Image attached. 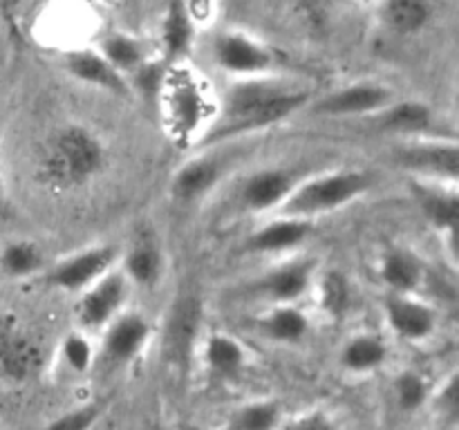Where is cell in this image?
<instances>
[{
    "label": "cell",
    "instance_id": "obj_1",
    "mask_svg": "<svg viewBox=\"0 0 459 430\" xmlns=\"http://www.w3.org/2000/svg\"><path fill=\"white\" fill-rule=\"evenodd\" d=\"M307 101L309 92L305 90L290 88L276 81L251 79L231 90L224 108V121L213 125L206 134V142H220L224 137H238L281 124Z\"/></svg>",
    "mask_w": 459,
    "mask_h": 430
},
{
    "label": "cell",
    "instance_id": "obj_2",
    "mask_svg": "<svg viewBox=\"0 0 459 430\" xmlns=\"http://www.w3.org/2000/svg\"><path fill=\"white\" fill-rule=\"evenodd\" d=\"M103 146L83 125H63L48 139L39 159V175L54 188L90 182L101 170Z\"/></svg>",
    "mask_w": 459,
    "mask_h": 430
},
{
    "label": "cell",
    "instance_id": "obj_3",
    "mask_svg": "<svg viewBox=\"0 0 459 430\" xmlns=\"http://www.w3.org/2000/svg\"><path fill=\"white\" fill-rule=\"evenodd\" d=\"M372 177L363 170H336L300 182L282 204V213L290 218L312 219L314 215L336 211L350 204L370 188Z\"/></svg>",
    "mask_w": 459,
    "mask_h": 430
},
{
    "label": "cell",
    "instance_id": "obj_4",
    "mask_svg": "<svg viewBox=\"0 0 459 430\" xmlns=\"http://www.w3.org/2000/svg\"><path fill=\"white\" fill-rule=\"evenodd\" d=\"M117 260V249L110 245L92 246V249L79 251L67 260L58 262L49 271V282L58 289L65 291H85L94 282L101 280L112 269Z\"/></svg>",
    "mask_w": 459,
    "mask_h": 430
},
{
    "label": "cell",
    "instance_id": "obj_5",
    "mask_svg": "<svg viewBox=\"0 0 459 430\" xmlns=\"http://www.w3.org/2000/svg\"><path fill=\"white\" fill-rule=\"evenodd\" d=\"M81 294H83L79 300L81 325L88 330H99V327H108L119 316L121 305L128 296V280L124 273L108 271L101 280Z\"/></svg>",
    "mask_w": 459,
    "mask_h": 430
},
{
    "label": "cell",
    "instance_id": "obj_6",
    "mask_svg": "<svg viewBox=\"0 0 459 430\" xmlns=\"http://www.w3.org/2000/svg\"><path fill=\"white\" fill-rule=\"evenodd\" d=\"M390 103L393 92L385 85L354 83L314 103L312 112L318 116H363L385 110Z\"/></svg>",
    "mask_w": 459,
    "mask_h": 430
},
{
    "label": "cell",
    "instance_id": "obj_7",
    "mask_svg": "<svg viewBox=\"0 0 459 430\" xmlns=\"http://www.w3.org/2000/svg\"><path fill=\"white\" fill-rule=\"evenodd\" d=\"M299 184V175L287 168L258 170L242 186V204H245V209L255 211V213L282 209V204L290 200V195Z\"/></svg>",
    "mask_w": 459,
    "mask_h": 430
},
{
    "label": "cell",
    "instance_id": "obj_8",
    "mask_svg": "<svg viewBox=\"0 0 459 430\" xmlns=\"http://www.w3.org/2000/svg\"><path fill=\"white\" fill-rule=\"evenodd\" d=\"M215 61L233 74H263L273 56L267 47L242 34H222L215 40Z\"/></svg>",
    "mask_w": 459,
    "mask_h": 430
},
{
    "label": "cell",
    "instance_id": "obj_9",
    "mask_svg": "<svg viewBox=\"0 0 459 430\" xmlns=\"http://www.w3.org/2000/svg\"><path fill=\"white\" fill-rule=\"evenodd\" d=\"M403 168L417 175L455 182L459 175V150L455 143H421L403 148L397 155Z\"/></svg>",
    "mask_w": 459,
    "mask_h": 430
},
{
    "label": "cell",
    "instance_id": "obj_10",
    "mask_svg": "<svg viewBox=\"0 0 459 430\" xmlns=\"http://www.w3.org/2000/svg\"><path fill=\"white\" fill-rule=\"evenodd\" d=\"M40 348L12 321H0V370L13 381H25L39 370Z\"/></svg>",
    "mask_w": 459,
    "mask_h": 430
},
{
    "label": "cell",
    "instance_id": "obj_11",
    "mask_svg": "<svg viewBox=\"0 0 459 430\" xmlns=\"http://www.w3.org/2000/svg\"><path fill=\"white\" fill-rule=\"evenodd\" d=\"M385 312L390 327L406 340H421L435 330L433 309L406 294L393 296L385 303Z\"/></svg>",
    "mask_w": 459,
    "mask_h": 430
},
{
    "label": "cell",
    "instance_id": "obj_12",
    "mask_svg": "<svg viewBox=\"0 0 459 430\" xmlns=\"http://www.w3.org/2000/svg\"><path fill=\"white\" fill-rule=\"evenodd\" d=\"M151 336V325L139 314H119L115 321L108 325L103 348L112 361H128L134 354L142 352Z\"/></svg>",
    "mask_w": 459,
    "mask_h": 430
},
{
    "label": "cell",
    "instance_id": "obj_13",
    "mask_svg": "<svg viewBox=\"0 0 459 430\" xmlns=\"http://www.w3.org/2000/svg\"><path fill=\"white\" fill-rule=\"evenodd\" d=\"M169 106H166V116L178 139H186L193 130L204 128L202 116H204V99L193 81H182L175 85L173 92H169Z\"/></svg>",
    "mask_w": 459,
    "mask_h": 430
},
{
    "label": "cell",
    "instance_id": "obj_14",
    "mask_svg": "<svg viewBox=\"0 0 459 430\" xmlns=\"http://www.w3.org/2000/svg\"><path fill=\"white\" fill-rule=\"evenodd\" d=\"M312 231V219L290 218V215H285V218L273 219L267 227L258 228V231L249 237L247 246H249L251 251H258V254H273V251L294 249V246L303 245Z\"/></svg>",
    "mask_w": 459,
    "mask_h": 430
},
{
    "label": "cell",
    "instance_id": "obj_15",
    "mask_svg": "<svg viewBox=\"0 0 459 430\" xmlns=\"http://www.w3.org/2000/svg\"><path fill=\"white\" fill-rule=\"evenodd\" d=\"M67 70L74 79L83 81V83L97 85V88L108 90L112 94H128V83L121 76V72H117L101 54L90 52H72L67 56Z\"/></svg>",
    "mask_w": 459,
    "mask_h": 430
},
{
    "label": "cell",
    "instance_id": "obj_16",
    "mask_svg": "<svg viewBox=\"0 0 459 430\" xmlns=\"http://www.w3.org/2000/svg\"><path fill=\"white\" fill-rule=\"evenodd\" d=\"M309 282H312L309 264L296 262L273 269L255 287L260 294L269 296L276 303H290V300L300 298L309 289Z\"/></svg>",
    "mask_w": 459,
    "mask_h": 430
},
{
    "label": "cell",
    "instance_id": "obj_17",
    "mask_svg": "<svg viewBox=\"0 0 459 430\" xmlns=\"http://www.w3.org/2000/svg\"><path fill=\"white\" fill-rule=\"evenodd\" d=\"M220 179V164L215 159H193L184 164L173 177V193L184 202H191L209 193Z\"/></svg>",
    "mask_w": 459,
    "mask_h": 430
},
{
    "label": "cell",
    "instance_id": "obj_18",
    "mask_svg": "<svg viewBox=\"0 0 459 430\" xmlns=\"http://www.w3.org/2000/svg\"><path fill=\"white\" fill-rule=\"evenodd\" d=\"M433 121L430 108L420 101H402L390 103L385 110L379 115V128L388 130V133L399 134H415L424 133Z\"/></svg>",
    "mask_w": 459,
    "mask_h": 430
},
{
    "label": "cell",
    "instance_id": "obj_19",
    "mask_svg": "<svg viewBox=\"0 0 459 430\" xmlns=\"http://www.w3.org/2000/svg\"><path fill=\"white\" fill-rule=\"evenodd\" d=\"M417 200L430 224H435L439 231H448L451 236H455L459 219V200L455 193H446L444 188L417 186Z\"/></svg>",
    "mask_w": 459,
    "mask_h": 430
},
{
    "label": "cell",
    "instance_id": "obj_20",
    "mask_svg": "<svg viewBox=\"0 0 459 430\" xmlns=\"http://www.w3.org/2000/svg\"><path fill=\"white\" fill-rule=\"evenodd\" d=\"M381 276L397 294H411L424 278L421 264L406 251H390L381 262Z\"/></svg>",
    "mask_w": 459,
    "mask_h": 430
},
{
    "label": "cell",
    "instance_id": "obj_21",
    "mask_svg": "<svg viewBox=\"0 0 459 430\" xmlns=\"http://www.w3.org/2000/svg\"><path fill=\"white\" fill-rule=\"evenodd\" d=\"M385 357H388V348H385L384 340L377 339V336L363 334L345 345L343 354H341V361H343V366L348 370L366 372L379 367L385 361Z\"/></svg>",
    "mask_w": 459,
    "mask_h": 430
},
{
    "label": "cell",
    "instance_id": "obj_22",
    "mask_svg": "<svg viewBox=\"0 0 459 430\" xmlns=\"http://www.w3.org/2000/svg\"><path fill=\"white\" fill-rule=\"evenodd\" d=\"M43 264V255L34 242H9L0 249V271L9 278H27L36 273Z\"/></svg>",
    "mask_w": 459,
    "mask_h": 430
},
{
    "label": "cell",
    "instance_id": "obj_23",
    "mask_svg": "<svg viewBox=\"0 0 459 430\" xmlns=\"http://www.w3.org/2000/svg\"><path fill=\"white\" fill-rule=\"evenodd\" d=\"M263 327L269 339L282 340V343H294V340H300L307 334L309 321L300 309L285 305V307L273 309L263 321Z\"/></svg>",
    "mask_w": 459,
    "mask_h": 430
},
{
    "label": "cell",
    "instance_id": "obj_24",
    "mask_svg": "<svg viewBox=\"0 0 459 430\" xmlns=\"http://www.w3.org/2000/svg\"><path fill=\"white\" fill-rule=\"evenodd\" d=\"M161 255L155 245H137L130 249L124 258V276L126 280H133L137 285H151L160 278Z\"/></svg>",
    "mask_w": 459,
    "mask_h": 430
},
{
    "label": "cell",
    "instance_id": "obj_25",
    "mask_svg": "<svg viewBox=\"0 0 459 430\" xmlns=\"http://www.w3.org/2000/svg\"><path fill=\"white\" fill-rule=\"evenodd\" d=\"M206 363L218 374H236L245 363V349L227 334H213L206 343Z\"/></svg>",
    "mask_w": 459,
    "mask_h": 430
},
{
    "label": "cell",
    "instance_id": "obj_26",
    "mask_svg": "<svg viewBox=\"0 0 459 430\" xmlns=\"http://www.w3.org/2000/svg\"><path fill=\"white\" fill-rule=\"evenodd\" d=\"M429 3L426 0H388L385 16L388 22L402 34H415L429 21Z\"/></svg>",
    "mask_w": 459,
    "mask_h": 430
},
{
    "label": "cell",
    "instance_id": "obj_27",
    "mask_svg": "<svg viewBox=\"0 0 459 430\" xmlns=\"http://www.w3.org/2000/svg\"><path fill=\"white\" fill-rule=\"evenodd\" d=\"M318 296H321V307L325 309L330 316H341V314L348 312L350 300H352L350 282L345 280L343 273L339 271H330L321 278Z\"/></svg>",
    "mask_w": 459,
    "mask_h": 430
},
{
    "label": "cell",
    "instance_id": "obj_28",
    "mask_svg": "<svg viewBox=\"0 0 459 430\" xmlns=\"http://www.w3.org/2000/svg\"><path fill=\"white\" fill-rule=\"evenodd\" d=\"M103 58L115 67L117 72L133 70V67H139L142 63V47L134 39L126 34H112L110 39H106L103 43Z\"/></svg>",
    "mask_w": 459,
    "mask_h": 430
},
{
    "label": "cell",
    "instance_id": "obj_29",
    "mask_svg": "<svg viewBox=\"0 0 459 430\" xmlns=\"http://www.w3.org/2000/svg\"><path fill=\"white\" fill-rule=\"evenodd\" d=\"M278 424V406L269 401L240 408L231 421L233 430H273Z\"/></svg>",
    "mask_w": 459,
    "mask_h": 430
},
{
    "label": "cell",
    "instance_id": "obj_30",
    "mask_svg": "<svg viewBox=\"0 0 459 430\" xmlns=\"http://www.w3.org/2000/svg\"><path fill=\"white\" fill-rule=\"evenodd\" d=\"M191 18H188L186 7H184L179 0H175L170 4L169 18H166L164 25V40H166V49L170 54H179L186 49L188 40H191Z\"/></svg>",
    "mask_w": 459,
    "mask_h": 430
},
{
    "label": "cell",
    "instance_id": "obj_31",
    "mask_svg": "<svg viewBox=\"0 0 459 430\" xmlns=\"http://www.w3.org/2000/svg\"><path fill=\"white\" fill-rule=\"evenodd\" d=\"M426 383L415 372H403L397 379V399L403 410H417L426 401Z\"/></svg>",
    "mask_w": 459,
    "mask_h": 430
},
{
    "label": "cell",
    "instance_id": "obj_32",
    "mask_svg": "<svg viewBox=\"0 0 459 430\" xmlns=\"http://www.w3.org/2000/svg\"><path fill=\"white\" fill-rule=\"evenodd\" d=\"M63 358L74 372H85L92 366L94 349L83 334H70L63 343Z\"/></svg>",
    "mask_w": 459,
    "mask_h": 430
},
{
    "label": "cell",
    "instance_id": "obj_33",
    "mask_svg": "<svg viewBox=\"0 0 459 430\" xmlns=\"http://www.w3.org/2000/svg\"><path fill=\"white\" fill-rule=\"evenodd\" d=\"M97 417H99L97 406L76 408V410L67 412V415L58 417V419H54L52 424L45 426V430H90L94 421H97Z\"/></svg>",
    "mask_w": 459,
    "mask_h": 430
},
{
    "label": "cell",
    "instance_id": "obj_34",
    "mask_svg": "<svg viewBox=\"0 0 459 430\" xmlns=\"http://www.w3.org/2000/svg\"><path fill=\"white\" fill-rule=\"evenodd\" d=\"M287 430H334V426L325 419L323 415H309L291 424Z\"/></svg>",
    "mask_w": 459,
    "mask_h": 430
},
{
    "label": "cell",
    "instance_id": "obj_35",
    "mask_svg": "<svg viewBox=\"0 0 459 430\" xmlns=\"http://www.w3.org/2000/svg\"><path fill=\"white\" fill-rule=\"evenodd\" d=\"M179 430H202V428H197V426H182Z\"/></svg>",
    "mask_w": 459,
    "mask_h": 430
},
{
    "label": "cell",
    "instance_id": "obj_36",
    "mask_svg": "<svg viewBox=\"0 0 459 430\" xmlns=\"http://www.w3.org/2000/svg\"><path fill=\"white\" fill-rule=\"evenodd\" d=\"M0 186H3V173H0Z\"/></svg>",
    "mask_w": 459,
    "mask_h": 430
}]
</instances>
